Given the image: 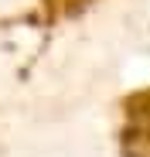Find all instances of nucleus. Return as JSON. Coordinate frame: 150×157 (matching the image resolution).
<instances>
[]
</instances>
